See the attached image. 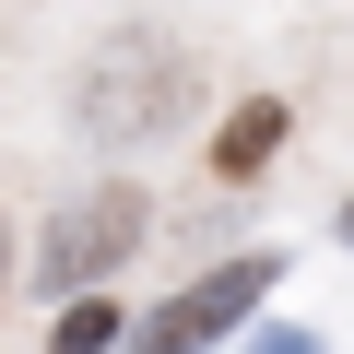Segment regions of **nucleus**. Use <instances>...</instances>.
Wrapping results in <instances>:
<instances>
[{
	"label": "nucleus",
	"instance_id": "obj_1",
	"mask_svg": "<svg viewBox=\"0 0 354 354\" xmlns=\"http://www.w3.org/2000/svg\"><path fill=\"white\" fill-rule=\"evenodd\" d=\"M189 106H201V59L177 48L165 24H118V36L83 59V130H95L106 153H142V142H165Z\"/></svg>",
	"mask_w": 354,
	"mask_h": 354
},
{
	"label": "nucleus",
	"instance_id": "obj_6",
	"mask_svg": "<svg viewBox=\"0 0 354 354\" xmlns=\"http://www.w3.org/2000/svg\"><path fill=\"white\" fill-rule=\"evenodd\" d=\"M248 354H319V342H307V330H260Z\"/></svg>",
	"mask_w": 354,
	"mask_h": 354
},
{
	"label": "nucleus",
	"instance_id": "obj_3",
	"mask_svg": "<svg viewBox=\"0 0 354 354\" xmlns=\"http://www.w3.org/2000/svg\"><path fill=\"white\" fill-rule=\"evenodd\" d=\"M142 213H153L142 189H95L71 225H48V260H36V272H48V283H95L106 260H130V248H142Z\"/></svg>",
	"mask_w": 354,
	"mask_h": 354
},
{
	"label": "nucleus",
	"instance_id": "obj_2",
	"mask_svg": "<svg viewBox=\"0 0 354 354\" xmlns=\"http://www.w3.org/2000/svg\"><path fill=\"white\" fill-rule=\"evenodd\" d=\"M272 295V260H236V272H201L177 307H153L142 330H130V354H201V342H225L248 307Z\"/></svg>",
	"mask_w": 354,
	"mask_h": 354
},
{
	"label": "nucleus",
	"instance_id": "obj_7",
	"mask_svg": "<svg viewBox=\"0 0 354 354\" xmlns=\"http://www.w3.org/2000/svg\"><path fill=\"white\" fill-rule=\"evenodd\" d=\"M342 236H354V213H342Z\"/></svg>",
	"mask_w": 354,
	"mask_h": 354
},
{
	"label": "nucleus",
	"instance_id": "obj_5",
	"mask_svg": "<svg viewBox=\"0 0 354 354\" xmlns=\"http://www.w3.org/2000/svg\"><path fill=\"white\" fill-rule=\"evenodd\" d=\"M106 330H118V307H95V295H83V307L59 319V354H106Z\"/></svg>",
	"mask_w": 354,
	"mask_h": 354
},
{
	"label": "nucleus",
	"instance_id": "obj_4",
	"mask_svg": "<svg viewBox=\"0 0 354 354\" xmlns=\"http://www.w3.org/2000/svg\"><path fill=\"white\" fill-rule=\"evenodd\" d=\"M272 142H283V106H236V130L213 142V165H225V177H260V165H272Z\"/></svg>",
	"mask_w": 354,
	"mask_h": 354
}]
</instances>
